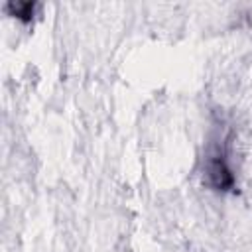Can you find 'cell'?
Masks as SVG:
<instances>
[{
  "label": "cell",
  "instance_id": "cell-1",
  "mask_svg": "<svg viewBox=\"0 0 252 252\" xmlns=\"http://www.w3.org/2000/svg\"><path fill=\"white\" fill-rule=\"evenodd\" d=\"M39 8V4H33V2H22V4H8L6 10L18 18V20H24V22H30L33 16H35V10Z\"/></svg>",
  "mask_w": 252,
  "mask_h": 252
}]
</instances>
